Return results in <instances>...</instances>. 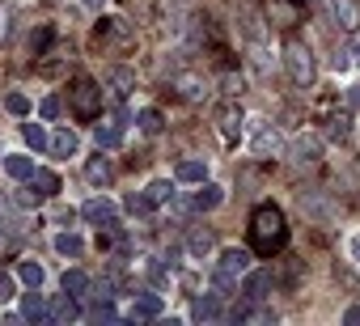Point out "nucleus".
I'll list each match as a JSON object with an SVG mask.
<instances>
[{"label": "nucleus", "mask_w": 360, "mask_h": 326, "mask_svg": "<svg viewBox=\"0 0 360 326\" xmlns=\"http://www.w3.org/2000/svg\"><path fill=\"white\" fill-rule=\"evenodd\" d=\"M136 127H140L144 136H157V131L165 127V119H161V110H153V106H148V110H140V115H136Z\"/></svg>", "instance_id": "nucleus-24"}, {"label": "nucleus", "mask_w": 360, "mask_h": 326, "mask_svg": "<svg viewBox=\"0 0 360 326\" xmlns=\"http://www.w3.org/2000/svg\"><path fill=\"white\" fill-rule=\"evenodd\" d=\"M68 106H72V115H77L81 123H94V119L102 115V85H98L94 77H77V81L68 85Z\"/></svg>", "instance_id": "nucleus-2"}, {"label": "nucleus", "mask_w": 360, "mask_h": 326, "mask_svg": "<svg viewBox=\"0 0 360 326\" xmlns=\"http://www.w3.org/2000/svg\"><path fill=\"white\" fill-rule=\"evenodd\" d=\"M89 313H94V318H98V322H115V318H119V313H115V305H110V301H98V305H94V309H89Z\"/></svg>", "instance_id": "nucleus-34"}, {"label": "nucleus", "mask_w": 360, "mask_h": 326, "mask_svg": "<svg viewBox=\"0 0 360 326\" xmlns=\"http://www.w3.org/2000/svg\"><path fill=\"white\" fill-rule=\"evenodd\" d=\"M191 318H195V322H217V318H221V296H217V292H212V296H195Z\"/></svg>", "instance_id": "nucleus-14"}, {"label": "nucleus", "mask_w": 360, "mask_h": 326, "mask_svg": "<svg viewBox=\"0 0 360 326\" xmlns=\"http://www.w3.org/2000/svg\"><path fill=\"white\" fill-rule=\"evenodd\" d=\"M221 89H225L229 98H233V93H242V77H225V81H221Z\"/></svg>", "instance_id": "nucleus-38"}, {"label": "nucleus", "mask_w": 360, "mask_h": 326, "mask_svg": "<svg viewBox=\"0 0 360 326\" xmlns=\"http://www.w3.org/2000/svg\"><path fill=\"white\" fill-rule=\"evenodd\" d=\"M110 81H115V98H123V93L131 89V72H127V68H115Z\"/></svg>", "instance_id": "nucleus-31"}, {"label": "nucleus", "mask_w": 360, "mask_h": 326, "mask_svg": "<svg viewBox=\"0 0 360 326\" xmlns=\"http://www.w3.org/2000/svg\"><path fill=\"white\" fill-rule=\"evenodd\" d=\"M330 64H335V68H339V72H343V68H347V64H352V51H347V47H339V51H335V56H330Z\"/></svg>", "instance_id": "nucleus-37"}, {"label": "nucleus", "mask_w": 360, "mask_h": 326, "mask_svg": "<svg viewBox=\"0 0 360 326\" xmlns=\"http://www.w3.org/2000/svg\"><path fill=\"white\" fill-rule=\"evenodd\" d=\"M174 178H178V183H204V178H208V166H204V161H195V157H187V161H178Z\"/></svg>", "instance_id": "nucleus-15"}, {"label": "nucleus", "mask_w": 360, "mask_h": 326, "mask_svg": "<svg viewBox=\"0 0 360 326\" xmlns=\"http://www.w3.org/2000/svg\"><path fill=\"white\" fill-rule=\"evenodd\" d=\"M267 9V22L280 26V30H292L301 18H305V0H263Z\"/></svg>", "instance_id": "nucleus-5"}, {"label": "nucleus", "mask_w": 360, "mask_h": 326, "mask_svg": "<svg viewBox=\"0 0 360 326\" xmlns=\"http://www.w3.org/2000/svg\"><path fill=\"white\" fill-rule=\"evenodd\" d=\"M330 18L339 22V30H360V0H330Z\"/></svg>", "instance_id": "nucleus-6"}, {"label": "nucleus", "mask_w": 360, "mask_h": 326, "mask_svg": "<svg viewBox=\"0 0 360 326\" xmlns=\"http://www.w3.org/2000/svg\"><path fill=\"white\" fill-rule=\"evenodd\" d=\"M47 318H51V322H77V318H81V305H77V296H72V292L56 296V301L47 305Z\"/></svg>", "instance_id": "nucleus-9"}, {"label": "nucleus", "mask_w": 360, "mask_h": 326, "mask_svg": "<svg viewBox=\"0 0 360 326\" xmlns=\"http://www.w3.org/2000/svg\"><path fill=\"white\" fill-rule=\"evenodd\" d=\"M343 322H347V326H360V305H352V309L343 313Z\"/></svg>", "instance_id": "nucleus-41"}, {"label": "nucleus", "mask_w": 360, "mask_h": 326, "mask_svg": "<svg viewBox=\"0 0 360 326\" xmlns=\"http://www.w3.org/2000/svg\"><path fill=\"white\" fill-rule=\"evenodd\" d=\"M127 212H131V216H144V212H153L148 195H127Z\"/></svg>", "instance_id": "nucleus-33"}, {"label": "nucleus", "mask_w": 360, "mask_h": 326, "mask_svg": "<svg viewBox=\"0 0 360 326\" xmlns=\"http://www.w3.org/2000/svg\"><path fill=\"white\" fill-rule=\"evenodd\" d=\"M292 152H297V161H318V157H322V140L309 136V131H301V136L292 140Z\"/></svg>", "instance_id": "nucleus-13"}, {"label": "nucleus", "mask_w": 360, "mask_h": 326, "mask_svg": "<svg viewBox=\"0 0 360 326\" xmlns=\"http://www.w3.org/2000/svg\"><path fill=\"white\" fill-rule=\"evenodd\" d=\"M221 136H225L229 144L242 136V115H238V110H221Z\"/></svg>", "instance_id": "nucleus-27"}, {"label": "nucleus", "mask_w": 360, "mask_h": 326, "mask_svg": "<svg viewBox=\"0 0 360 326\" xmlns=\"http://www.w3.org/2000/svg\"><path fill=\"white\" fill-rule=\"evenodd\" d=\"M13 292H18V284H13V275H9V271H0V305H5V301H9Z\"/></svg>", "instance_id": "nucleus-35"}, {"label": "nucleus", "mask_w": 360, "mask_h": 326, "mask_svg": "<svg viewBox=\"0 0 360 326\" xmlns=\"http://www.w3.org/2000/svg\"><path fill=\"white\" fill-rule=\"evenodd\" d=\"M174 85H178V93H183V98H191V102H195V98H204V85H200V77H178Z\"/></svg>", "instance_id": "nucleus-29"}, {"label": "nucleus", "mask_w": 360, "mask_h": 326, "mask_svg": "<svg viewBox=\"0 0 360 326\" xmlns=\"http://www.w3.org/2000/svg\"><path fill=\"white\" fill-rule=\"evenodd\" d=\"M18 280H22L26 288H43V263L22 259V263H18Z\"/></svg>", "instance_id": "nucleus-21"}, {"label": "nucleus", "mask_w": 360, "mask_h": 326, "mask_svg": "<svg viewBox=\"0 0 360 326\" xmlns=\"http://www.w3.org/2000/svg\"><path fill=\"white\" fill-rule=\"evenodd\" d=\"M330 136H347V115H335L330 119Z\"/></svg>", "instance_id": "nucleus-39"}, {"label": "nucleus", "mask_w": 360, "mask_h": 326, "mask_svg": "<svg viewBox=\"0 0 360 326\" xmlns=\"http://www.w3.org/2000/svg\"><path fill=\"white\" fill-rule=\"evenodd\" d=\"M85 178H89L94 187H106V183L115 178V166H110L106 157H89V161H85Z\"/></svg>", "instance_id": "nucleus-12"}, {"label": "nucleus", "mask_w": 360, "mask_h": 326, "mask_svg": "<svg viewBox=\"0 0 360 326\" xmlns=\"http://www.w3.org/2000/svg\"><path fill=\"white\" fill-rule=\"evenodd\" d=\"M284 68H288L292 85L309 89V85H314V77H318V64H314V51H309V43H301V39H288V43H284Z\"/></svg>", "instance_id": "nucleus-3"}, {"label": "nucleus", "mask_w": 360, "mask_h": 326, "mask_svg": "<svg viewBox=\"0 0 360 326\" xmlns=\"http://www.w3.org/2000/svg\"><path fill=\"white\" fill-rule=\"evenodd\" d=\"M267 288H271V271H250V275H246V284H242V292H246L250 301H263V296H267Z\"/></svg>", "instance_id": "nucleus-17"}, {"label": "nucleus", "mask_w": 360, "mask_h": 326, "mask_svg": "<svg viewBox=\"0 0 360 326\" xmlns=\"http://www.w3.org/2000/svg\"><path fill=\"white\" fill-rule=\"evenodd\" d=\"M246 267H250V250H242V246L221 250L217 271H212V288H217V296H229V288L238 284V275H246Z\"/></svg>", "instance_id": "nucleus-4"}, {"label": "nucleus", "mask_w": 360, "mask_h": 326, "mask_svg": "<svg viewBox=\"0 0 360 326\" xmlns=\"http://www.w3.org/2000/svg\"><path fill=\"white\" fill-rule=\"evenodd\" d=\"M94 140H98V148H119V144H123V123H106V127H98Z\"/></svg>", "instance_id": "nucleus-22"}, {"label": "nucleus", "mask_w": 360, "mask_h": 326, "mask_svg": "<svg viewBox=\"0 0 360 326\" xmlns=\"http://www.w3.org/2000/svg\"><path fill=\"white\" fill-rule=\"evenodd\" d=\"M43 200H47V195H43V191H34V187L26 183V191H22V204H43Z\"/></svg>", "instance_id": "nucleus-40"}, {"label": "nucleus", "mask_w": 360, "mask_h": 326, "mask_svg": "<svg viewBox=\"0 0 360 326\" xmlns=\"http://www.w3.org/2000/svg\"><path fill=\"white\" fill-rule=\"evenodd\" d=\"M187 250H191L195 259H204V254H212V250H217V237H212L208 229H195V233L187 237Z\"/></svg>", "instance_id": "nucleus-20"}, {"label": "nucleus", "mask_w": 360, "mask_h": 326, "mask_svg": "<svg viewBox=\"0 0 360 326\" xmlns=\"http://www.w3.org/2000/svg\"><path fill=\"white\" fill-rule=\"evenodd\" d=\"M64 292H72V296H85V292H89V275H85L81 267L64 271Z\"/></svg>", "instance_id": "nucleus-26"}, {"label": "nucleus", "mask_w": 360, "mask_h": 326, "mask_svg": "<svg viewBox=\"0 0 360 326\" xmlns=\"http://www.w3.org/2000/svg\"><path fill=\"white\" fill-rule=\"evenodd\" d=\"M221 200H225V191H221L217 183H200V191H195V208H200V212H212Z\"/></svg>", "instance_id": "nucleus-18"}, {"label": "nucleus", "mask_w": 360, "mask_h": 326, "mask_svg": "<svg viewBox=\"0 0 360 326\" xmlns=\"http://www.w3.org/2000/svg\"><path fill=\"white\" fill-rule=\"evenodd\" d=\"M22 136H26V144H30L34 152H43V148H51V136L43 131V123H26V127H22Z\"/></svg>", "instance_id": "nucleus-25"}, {"label": "nucleus", "mask_w": 360, "mask_h": 326, "mask_svg": "<svg viewBox=\"0 0 360 326\" xmlns=\"http://www.w3.org/2000/svg\"><path fill=\"white\" fill-rule=\"evenodd\" d=\"M356 56H360V47H356Z\"/></svg>", "instance_id": "nucleus-46"}, {"label": "nucleus", "mask_w": 360, "mask_h": 326, "mask_svg": "<svg viewBox=\"0 0 360 326\" xmlns=\"http://www.w3.org/2000/svg\"><path fill=\"white\" fill-rule=\"evenodd\" d=\"M131 322H144V318H161V296L157 292H136L131 296V309H127Z\"/></svg>", "instance_id": "nucleus-8"}, {"label": "nucleus", "mask_w": 360, "mask_h": 326, "mask_svg": "<svg viewBox=\"0 0 360 326\" xmlns=\"http://www.w3.org/2000/svg\"><path fill=\"white\" fill-rule=\"evenodd\" d=\"M51 152H56V157H77V152H81V136H77L72 127H60V131L51 136Z\"/></svg>", "instance_id": "nucleus-10"}, {"label": "nucleus", "mask_w": 360, "mask_h": 326, "mask_svg": "<svg viewBox=\"0 0 360 326\" xmlns=\"http://www.w3.org/2000/svg\"><path fill=\"white\" fill-rule=\"evenodd\" d=\"M5 110H13V115H30V98H26V93H9V98H5Z\"/></svg>", "instance_id": "nucleus-32"}, {"label": "nucleus", "mask_w": 360, "mask_h": 326, "mask_svg": "<svg viewBox=\"0 0 360 326\" xmlns=\"http://www.w3.org/2000/svg\"><path fill=\"white\" fill-rule=\"evenodd\" d=\"M9 212H13V208H9V200L0 195V221H9Z\"/></svg>", "instance_id": "nucleus-43"}, {"label": "nucleus", "mask_w": 360, "mask_h": 326, "mask_svg": "<svg viewBox=\"0 0 360 326\" xmlns=\"http://www.w3.org/2000/svg\"><path fill=\"white\" fill-rule=\"evenodd\" d=\"M255 131H259V136H255V152H259V157H276V152H280V136H276L267 123H259Z\"/></svg>", "instance_id": "nucleus-16"}, {"label": "nucleus", "mask_w": 360, "mask_h": 326, "mask_svg": "<svg viewBox=\"0 0 360 326\" xmlns=\"http://www.w3.org/2000/svg\"><path fill=\"white\" fill-rule=\"evenodd\" d=\"M85 5H89V9H102V0H85Z\"/></svg>", "instance_id": "nucleus-45"}, {"label": "nucleus", "mask_w": 360, "mask_h": 326, "mask_svg": "<svg viewBox=\"0 0 360 326\" xmlns=\"http://www.w3.org/2000/svg\"><path fill=\"white\" fill-rule=\"evenodd\" d=\"M352 254H356V263H360V237H352Z\"/></svg>", "instance_id": "nucleus-44"}, {"label": "nucleus", "mask_w": 360, "mask_h": 326, "mask_svg": "<svg viewBox=\"0 0 360 326\" xmlns=\"http://www.w3.org/2000/svg\"><path fill=\"white\" fill-rule=\"evenodd\" d=\"M347 106H360V85H352V89H347Z\"/></svg>", "instance_id": "nucleus-42"}, {"label": "nucleus", "mask_w": 360, "mask_h": 326, "mask_svg": "<svg viewBox=\"0 0 360 326\" xmlns=\"http://www.w3.org/2000/svg\"><path fill=\"white\" fill-rule=\"evenodd\" d=\"M26 183H30V187H34V191H43V195H47V200H51V195H56V191H60V178H56V174H51V170H39V166H34V174H30V178H26Z\"/></svg>", "instance_id": "nucleus-19"}, {"label": "nucleus", "mask_w": 360, "mask_h": 326, "mask_svg": "<svg viewBox=\"0 0 360 326\" xmlns=\"http://www.w3.org/2000/svg\"><path fill=\"white\" fill-rule=\"evenodd\" d=\"M56 250L68 254V259H77V254H81V237H77V233H60V237H56Z\"/></svg>", "instance_id": "nucleus-30"}, {"label": "nucleus", "mask_w": 360, "mask_h": 326, "mask_svg": "<svg viewBox=\"0 0 360 326\" xmlns=\"http://www.w3.org/2000/svg\"><path fill=\"white\" fill-rule=\"evenodd\" d=\"M22 313H26L30 322H43V318H47V305H43V296H39V288H30V292L22 296Z\"/></svg>", "instance_id": "nucleus-23"}, {"label": "nucleus", "mask_w": 360, "mask_h": 326, "mask_svg": "<svg viewBox=\"0 0 360 326\" xmlns=\"http://www.w3.org/2000/svg\"><path fill=\"white\" fill-rule=\"evenodd\" d=\"M284 246H288V221H284V212L276 204H259L250 212V250L263 254V259H271Z\"/></svg>", "instance_id": "nucleus-1"}, {"label": "nucleus", "mask_w": 360, "mask_h": 326, "mask_svg": "<svg viewBox=\"0 0 360 326\" xmlns=\"http://www.w3.org/2000/svg\"><path fill=\"white\" fill-rule=\"evenodd\" d=\"M144 195H148V204L157 208V204H169V200H174V187H169L165 178H157V183H148V187H144Z\"/></svg>", "instance_id": "nucleus-28"}, {"label": "nucleus", "mask_w": 360, "mask_h": 326, "mask_svg": "<svg viewBox=\"0 0 360 326\" xmlns=\"http://www.w3.org/2000/svg\"><path fill=\"white\" fill-rule=\"evenodd\" d=\"M5 174L18 178V183H26V178L34 174V161H30L26 152H5Z\"/></svg>", "instance_id": "nucleus-11"}, {"label": "nucleus", "mask_w": 360, "mask_h": 326, "mask_svg": "<svg viewBox=\"0 0 360 326\" xmlns=\"http://www.w3.org/2000/svg\"><path fill=\"white\" fill-rule=\"evenodd\" d=\"M81 216H85L89 225H106V229H115V225H119V212H115V204H110V200H89V204L81 208Z\"/></svg>", "instance_id": "nucleus-7"}, {"label": "nucleus", "mask_w": 360, "mask_h": 326, "mask_svg": "<svg viewBox=\"0 0 360 326\" xmlns=\"http://www.w3.org/2000/svg\"><path fill=\"white\" fill-rule=\"evenodd\" d=\"M39 115H43V119H56V115H60V98H43Z\"/></svg>", "instance_id": "nucleus-36"}]
</instances>
